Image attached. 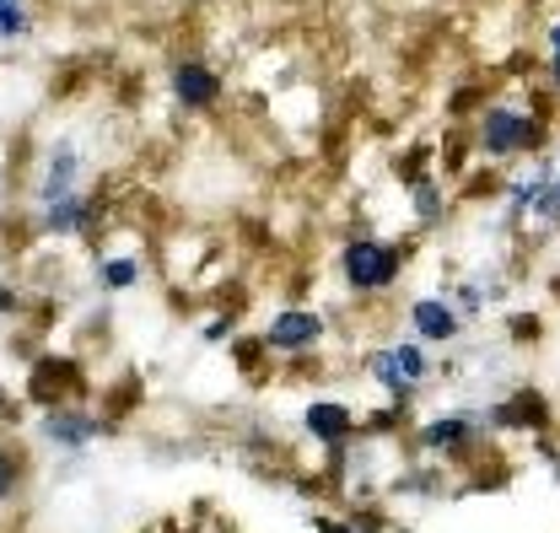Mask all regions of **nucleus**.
Masks as SVG:
<instances>
[{"label": "nucleus", "mask_w": 560, "mask_h": 533, "mask_svg": "<svg viewBox=\"0 0 560 533\" xmlns=\"http://www.w3.org/2000/svg\"><path fill=\"white\" fill-rule=\"evenodd\" d=\"M394 269H399V259H394L383 243H351V254H345L351 285H389Z\"/></svg>", "instance_id": "nucleus-1"}, {"label": "nucleus", "mask_w": 560, "mask_h": 533, "mask_svg": "<svg viewBox=\"0 0 560 533\" xmlns=\"http://www.w3.org/2000/svg\"><path fill=\"white\" fill-rule=\"evenodd\" d=\"M529 119H518V114H501V109H496V114H491V119H485V145H491V151H518V145H529Z\"/></svg>", "instance_id": "nucleus-2"}, {"label": "nucleus", "mask_w": 560, "mask_h": 533, "mask_svg": "<svg viewBox=\"0 0 560 533\" xmlns=\"http://www.w3.org/2000/svg\"><path fill=\"white\" fill-rule=\"evenodd\" d=\"M318 329H323V323H318L313 313H280L270 340H276V345H307V340H318Z\"/></svg>", "instance_id": "nucleus-3"}, {"label": "nucleus", "mask_w": 560, "mask_h": 533, "mask_svg": "<svg viewBox=\"0 0 560 533\" xmlns=\"http://www.w3.org/2000/svg\"><path fill=\"white\" fill-rule=\"evenodd\" d=\"M178 98H183V103H211V98H216V76L200 71V65H183V71H178Z\"/></svg>", "instance_id": "nucleus-4"}, {"label": "nucleus", "mask_w": 560, "mask_h": 533, "mask_svg": "<svg viewBox=\"0 0 560 533\" xmlns=\"http://www.w3.org/2000/svg\"><path fill=\"white\" fill-rule=\"evenodd\" d=\"M416 329L420 334H431V340H447V334L458 329V318H453L442 302H420L416 307Z\"/></svg>", "instance_id": "nucleus-5"}, {"label": "nucleus", "mask_w": 560, "mask_h": 533, "mask_svg": "<svg viewBox=\"0 0 560 533\" xmlns=\"http://www.w3.org/2000/svg\"><path fill=\"white\" fill-rule=\"evenodd\" d=\"M307 426H313L318 436H345L351 415H345L340 404H313V409H307Z\"/></svg>", "instance_id": "nucleus-6"}, {"label": "nucleus", "mask_w": 560, "mask_h": 533, "mask_svg": "<svg viewBox=\"0 0 560 533\" xmlns=\"http://www.w3.org/2000/svg\"><path fill=\"white\" fill-rule=\"evenodd\" d=\"M65 183H71V156H54V173H49V189H43V194H49V200H60V194H65Z\"/></svg>", "instance_id": "nucleus-7"}, {"label": "nucleus", "mask_w": 560, "mask_h": 533, "mask_svg": "<svg viewBox=\"0 0 560 533\" xmlns=\"http://www.w3.org/2000/svg\"><path fill=\"white\" fill-rule=\"evenodd\" d=\"M49 431H54V436H65V442H81L92 426H87V420H65V415H54V420H49Z\"/></svg>", "instance_id": "nucleus-8"}, {"label": "nucleus", "mask_w": 560, "mask_h": 533, "mask_svg": "<svg viewBox=\"0 0 560 533\" xmlns=\"http://www.w3.org/2000/svg\"><path fill=\"white\" fill-rule=\"evenodd\" d=\"M463 436V420H442V426H431V442H458Z\"/></svg>", "instance_id": "nucleus-9"}, {"label": "nucleus", "mask_w": 560, "mask_h": 533, "mask_svg": "<svg viewBox=\"0 0 560 533\" xmlns=\"http://www.w3.org/2000/svg\"><path fill=\"white\" fill-rule=\"evenodd\" d=\"M103 280H109V285H130V280H136V265H125V259H119V265L103 269Z\"/></svg>", "instance_id": "nucleus-10"}, {"label": "nucleus", "mask_w": 560, "mask_h": 533, "mask_svg": "<svg viewBox=\"0 0 560 533\" xmlns=\"http://www.w3.org/2000/svg\"><path fill=\"white\" fill-rule=\"evenodd\" d=\"M0 27H5V33H11V27H22V16H16V11H11L5 0H0Z\"/></svg>", "instance_id": "nucleus-11"}, {"label": "nucleus", "mask_w": 560, "mask_h": 533, "mask_svg": "<svg viewBox=\"0 0 560 533\" xmlns=\"http://www.w3.org/2000/svg\"><path fill=\"white\" fill-rule=\"evenodd\" d=\"M5 491H11V464L0 458V496H5Z\"/></svg>", "instance_id": "nucleus-12"}, {"label": "nucleus", "mask_w": 560, "mask_h": 533, "mask_svg": "<svg viewBox=\"0 0 560 533\" xmlns=\"http://www.w3.org/2000/svg\"><path fill=\"white\" fill-rule=\"evenodd\" d=\"M550 43H556V81H560V27H556V38H550Z\"/></svg>", "instance_id": "nucleus-13"}]
</instances>
